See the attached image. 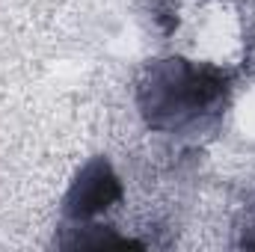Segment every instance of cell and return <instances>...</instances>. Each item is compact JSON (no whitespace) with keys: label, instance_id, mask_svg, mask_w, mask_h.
Returning a JSON list of instances; mask_svg holds the SVG:
<instances>
[{"label":"cell","instance_id":"3","mask_svg":"<svg viewBox=\"0 0 255 252\" xmlns=\"http://www.w3.org/2000/svg\"><path fill=\"white\" fill-rule=\"evenodd\" d=\"M241 247H244V250H255V208H253V214L247 217V229H244Z\"/></svg>","mask_w":255,"mask_h":252},{"label":"cell","instance_id":"2","mask_svg":"<svg viewBox=\"0 0 255 252\" xmlns=\"http://www.w3.org/2000/svg\"><path fill=\"white\" fill-rule=\"evenodd\" d=\"M119 199H122V181H119V175L113 172V166L104 157H95L74 178V184H71L68 196H65L63 211L71 223L80 226V223H89L98 214L110 211Z\"/></svg>","mask_w":255,"mask_h":252},{"label":"cell","instance_id":"1","mask_svg":"<svg viewBox=\"0 0 255 252\" xmlns=\"http://www.w3.org/2000/svg\"><path fill=\"white\" fill-rule=\"evenodd\" d=\"M229 92V77L223 68L199 65L190 60H160L148 65L136 104L145 125L154 130H181L214 113Z\"/></svg>","mask_w":255,"mask_h":252}]
</instances>
